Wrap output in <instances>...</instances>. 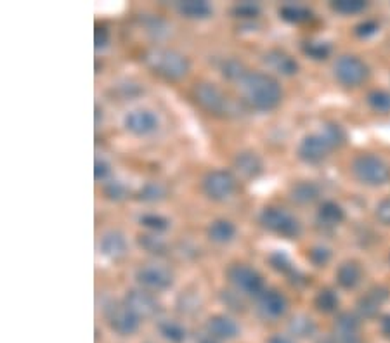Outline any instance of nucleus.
I'll return each mask as SVG.
<instances>
[{
    "label": "nucleus",
    "mask_w": 390,
    "mask_h": 343,
    "mask_svg": "<svg viewBox=\"0 0 390 343\" xmlns=\"http://www.w3.org/2000/svg\"><path fill=\"white\" fill-rule=\"evenodd\" d=\"M246 73L249 72H246L243 63L238 61V59H227V61L222 65V75L227 78V80L239 82Z\"/></svg>",
    "instance_id": "c9c22d12"
},
{
    "label": "nucleus",
    "mask_w": 390,
    "mask_h": 343,
    "mask_svg": "<svg viewBox=\"0 0 390 343\" xmlns=\"http://www.w3.org/2000/svg\"><path fill=\"white\" fill-rule=\"evenodd\" d=\"M260 224L271 233L281 234L284 238H298L302 233V226L294 215L284 212L283 208L268 207L262 210Z\"/></svg>",
    "instance_id": "20e7f679"
},
{
    "label": "nucleus",
    "mask_w": 390,
    "mask_h": 343,
    "mask_svg": "<svg viewBox=\"0 0 390 343\" xmlns=\"http://www.w3.org/2000/svg\"><path fill=\"white\" fill-rule=\"evenodd\" d=\"M207 333L215 340H234L239 335V326L227 316L217 314L207 321Z\"/></svg>",
    "instance_id": "dca6fc26"
},
{
    "label": "nucleus",
    "mask_w": 390,
    "mask_h": 343,
    "mask_svg": "<svg viewBox=\"0 0 390 343\" xmlns=\"http://www.w3.org/2000/svg\"><path fill=\"white\" fill-rule=\"evenodd\" d=\"M339 297H336V293L329 288L321 290V292L316 295V298H314V305H316L317 311L322 312V314H332V312H335L336 309H339Z\"/></svg>",
    "instance_id": "bb28decb"
},
{
    "label": "nucleus",
    "mask_w": 390,
    "mask_h": 343,
    "mask_svg": "<svg viewBox=\"0 0 390 343\" xmlns=\"http://www.w3.org/2000/svg\"><path fill=\"white\" fill-rule=\"evenodd\" d=\"M335 78L345 87H358L366 80L370 70H367L366 63L359 59L358 56H342L336 59L335 66Z\"/></svg>",
    "instance_id": "0eeeda50"
},
{
    "label": "nucleus",
    "mask_w": 390,
    "mask_h": 343,
    "mask_svg": "<svg viewBox=\"0 0 390 343\" xmlns=\"http://www.w3.org/2000/svg\"><path fill=\"white\" fill-rule=\"evenodd\" d=\"M321 134L325 136V139L332 144V148H340L345 143V132L342 127L336 125V123H328V125L322 127Z\"/></svg>",
    "instance_id": "473e14b6"
},
{
    "label": "nucleus",
    "mask_w": 390,
    "mask_h": 343,
    "mask_svg": "<svg viewBox=\"0 0 390 343\" xmlns=\"http://www.w3.org/2000/svg\"><path fill=\"white\" fill-rule=\"evenodd\" d=\"M317 219H320L322 226L336 227L339 224L344 222L345 212L335 201H325L320 207V212H317Z\"/></svg>",
    "instance_id": "4be33fe9"
},
{
    "label": "nucleus",
    "mask_w": 390,
    "mask_h": 343,
    "mask_svg": "<svg viewBox=\"0 0 390 343\" xmlns=\"http://www.w3.org/2000/svg\"><path fill=\"white\" fill-rule=\"evenodd\" d=\"M264 63L271 70H275L279 75H284V77H291L298 72V63L291 58L290 54H287L284 51L272 49L264 54Z\"/></svg>",
    "instance_id": "f3484780"
},
{
    "label": "nucleus",
    "mask_w": 390,
    "mask_h": 343,
    "mask_svg": "<svg viewBox=\"0 0 390 343\" xmlns=\"http://www.w3.org/2000/svg\"><path fill=\"white\" fill-rule=\"evenodd\" d=\"M363 279V269L358 262H344L336 271V283L342 286L344 290H354L356 286L361 283Z\"/></svg>",
    "instance_id": "aec40b11"
},
{
    "label": "nucleus",
    "mask_w": 390,
    "mask_h": 343,
    "mask_svg": "<svg viewBox=\"0 0 390 343\" xmlns=\"http://www.w3.org/2000/svg\"><path fill=\"white\" fill-rule=\"evenodd\" d=\"M108 175H110V165H108L104 160H96V165H94V179H96V181H104Z\"/></svg>",
    "instance_id": "49530a36"
},
{
    "label": "nucleus",
    "mask_w": 390,
    "mask_h": 343,
    "mask_svg": "<svg viewBox=\"0 0 390 343\" xmlns=\"http://www.w3.org/2000/svg\"><path fill=\"white\" fill-rule=\"evenodd\" d=\"M389 298V290L384 286H375L367 292L365 297L359 298L358 302V312L361 318L365 319H373L378 316L382 305L387 302Z\"/></svg>",
    "instance_id": "4468645a"
},
{
    "label": "nucleus",
    "mask_w": 390,
    "mask_h": 343,
    "mask_svg": "<svg viewBox=\"0 0 390 343\" xmlns=\"http://www.w3.org/2000/svg\"><path fill=\"white\" fill-rule=\"evenodd\" d=\"M226 274L236 292L252 295V297H260L264 293V281H262L260 274L252 267L245 266V264H232Z\"/></svg>",
    "instance_id": "423d86ee"
},
{
    "label": "nucleus",
    "mask_w": 390,
    "mask_h": 343,
    "mask_svg": "<svg viewBox=\"0 0 390 343\" xmlns=\"http://www.w3.org/2000/svg\"><path fill=\"white\" fill-rule=\"evenodd\" d=\"M232 14L239 20H255L260 14V7L255 2H239L232 7Z\"/></svg>",
    "instance_id": "f704fd0d"
},
{
    "label": "nucleus",
    "mask_w": 390,
    "mask_h": 343,
    "mask_svg": "<svg viewBox=\"0 0 390 343\" xmlns=\"http://www.w3.org/2000/svg\"><path fill=\"white\" fill-rule=\"evenodd\" d=\"M194 99L212 115L229 113V99L215 84H208V82L198 84L194 87Z\"/></svg>",
    "instance_id": "6e6552de"
},
{
    "label": "nucleus",
    "mask_w": 390,
    "mask_h": 343,
    "mask_svg": "<svg viewBox=\"0 0 390 343\" xmlns=\"http://www.w3.org/2000/svg\"><path fill=\"white\" fill-rule=\"evenodd\" d=\"M104 195L110 198V200L120 201L127 196V188L120 181H113L110 182V184H106V188H104Z\"/></svg>",
    "instance_id": "a19ab883"
},
{
    "label": "nucleus",
    "mask_w": 390,
    "mask_h": 343,
    "mask_svg": "<svg viewBox=\"0 0 390 343\" xmlns=\"http://www.w3.org/2000/svg\"><path fill=\"white\" fill-rule=\"evenodd\" d=\"M139 224H141L142 227H146V229L153 231V233H163V231H167L168 227H170V221L165 217H161V215L156 214H146L142 215L141 219H139Z\"/></svg>",
    "instance_id": "2f4dec72"
},
{
    "label": "nucleus",
    "mask_w": 390,
    "mask_h": 343,
    "mask_svg": "<svg viewBox=\"0 0 390 343\" xmlns=\"http://www.w3.org/2000/svg\"><path fill=\"white\" fill-rule=\"evenodd\" d=\"M208 238L213 241V243H229V241L234 238L236 234V227L234 224L229 221H224V219H220V221L212 222L208 226Z\"/></svg>",
    "instance_id": "b1692460"
},
{
    "label": "nucleus",
    "mask_w": 390,
    "mask_h": 343,
    "mask_svg": "<svg viewBox=\"0 0 390 343\" xmlns=\"http://www.w3.org/2000/svg\"><path fill=\"white\" fill-rule=\"evenodd\" d=\"M165 195H167V191L160 182H148L139 191V200L146 201V203H155V201L163 200Z\"/></svg>",
    "instance_id": "c756f323"
},
{
    "label": "nucleus",
    "mask_w": 390,
    "mask_h": 343,
    "mask_svg": "<svg viewBox=\"0 0 390 343\" xmlns=\"http://www.w3.org/2000/svg\"><path fill=\"white\" fill-rule=\"evenodd\" d=\"M290 331L297 338H309L316 333V324L307 316H295L290 321Z\"/></svg>",
    "instance_id": "cd10ccee"
},
{
    "label": "nucleus",
    "mask_w": 390,
    "mask_h": 343,
    "mask_svg": "<svg viewBox=\"0 0 390 343\" xmlns=\"http://www.w3.org/2000/svg\"><path fill=\"white\" fill-rule=\"evenodd\" d=\"M320 343H336V340H335V337H333V335H332V337H325V338H322V340Z\"/></svg>",
    "instance_id": "3c124183"
},
{
    "label": "nucleus",
    "mask_w": 390,
    "mask_h": 343,
    "mask_svg": "<svg viewBox=\"0 0 390 343\" xmlns=\"http://www.w3.org/2000/svg\"><path fill=\"white\" fill-rule=\"evenodd\" d=\"M389 262H390V257H389Z\"/></svg>",
    "instance_id": "603ef678"
},
{
    "label": "nucleus",
    "mask_w": 390,
    "mask_h": 343,
    "mask_svg": "<svg viewBox=\"0 0 390 343\" xmlns=\"http://www.w3.org/2000/svg\"><path fill=\"white\" fill-rule=\"evenodd\" d=\"M222 302L232 311H243V307H245L241 297L234 292H222Z\"/></svg>",
    "instance_id": "c03bdc74"
},
{
    "label": "nucleus",
    "mask_w": 390,
    "mask_h": 343,
    "mask_svg": "<svg viewBox=\"0 0 390 343\" xmlns=\"http://www.w3.org/2000/svg\"><path fill=\"white\" fill-rule=\"evenodd\" d=\"M332 144L325 139L322 134H310V136L303 137L302 143L298 144V158L302 162L309 163V165H316L321 163L326 156L332 151Z\"/></svg>",
    "instance_id": "9d476101"
},
{
    "label": "nucleus",
    "mask_w": 390,
    "mask_h": 343,
    "mask_svg": "<svg viewBox=\"0 0 390 343\" xmlns=\"http://www.w3.org/2000/svg\"><path fill=\"white\" fill-rule=\"evenodd\" d=\"M146 63L161 77L168 80H179L189 72V61L181 52L168 49H155L148 52Z\"/></svg>",
    "instance_id": "f03ea898"
},
{
    "label": "nucleus",
    "mask_w": 390,
    "mask_h": 343,
    "mask_svg": "<svg viewBox=\"0 0 390 343\" xmlns=\"http://www.w3.org/2000/svg\"><path fill=\"white\" fill-rule=\"evenodd\" d=\"M302 49L313 59H326L329 56V52H332V47L326 42H306Z\"/></svg>",
    "instance_id": "e433bc0d"
},
{
    "label": "nucleus",
    "mask_w": 390,
    "mask_h": 343,
    "mask_svg": "<svg viewBox=\"0 0 390 343\" xmlns=\"http://www.w3.org/2000/svg\"><path fill=\"white\" fill-rule=\"evenodd\" d=\"M101 253L111 260L123 259L127 253V240L120 231H110L101 240Z\"/></svg>",
    "instance_id": "a211bd4d"
},
{
    "label": "nucleus",
    "mask_w": 390,
    "mask_h": 343,
    "mask_svg": "<svg viewBox=\"0 0 390 343\" xmlns=\"http://www.w3.org/2000/svg\"><path fill=\"white\" fill-rule=\"evenodd\" d=\"M94 42H96V49H104V47L110 44V32H108L106 26H96V32H94Z\"/></svg>",
    "instance_id": "37998d69"
},
{
    "label": "nucleus",
    "mask_w": 390,
    "mask_h": 343,
    "mask_svg": "<svg viewBox=\"0 0 390 343\" xmlns=\"http://www.w3.org/2000/svg\"><path fill=\"white\" fill-rule=\"evenodd\" d=\"M332 9L335 13L344 14V16H352V14H359L366 9V2L363 0H336L332 4Z\"/></svg>",
    "instance_id": "7c9ffc66"
},
{
    "label": "nucleus",
    "mask_w": 390,
    "mask_h": 343,
    "mask_svg": "<svg viewBox=\"0 0 390 343\" xmlns=\"http://www.w3.org/2000/svg\"><path fill=\"white\" fill-rule=\"evenodd\" d=\"M104 318H106L111 330L120 337H132L139 330V323H141V319L127 307L125 302L123 304L111 302L110 305H106L104 307Z\"/></svg>",
    "instance_id": "39448f33"
},
{
    "label": "nucleus",
    "mask_w": 390,
    "mask_h": 343,
    "mask_svg": "<svg viewBox=\"0 0 390 343\" xmlns=\"http://www.w3.org/2000/svg\"><path fill=\"white\" fill-rule=\"evenodd\" d=\"M243 99L257 111L275 110L283 98L279 82L275 77L260 72H249L239 80Z\"/></svg>",
    "instance_id": "f257e3e1"
},
{
    "label": "nucleus",
    "mask_w": 390,
    "mask_h": 343,
    "mask_svg": "<svg viewBox=\"0 0 390 343\" xmlns=\"http://www.w3.org/2000/svg\"><path fill=\"white\" fill-rule=\"evenodd\" d=\"M378 32V25L375 21H365V23H359L356 26V35L361 37V39H367V37L375 35Z\"/></svg>",
    "instance_id": "a18cd8bd"
},
{
    "label": "nucleus",
    "mask_w": 390,
    "mask_h": 343,
    "mask_svg": "<svg viewBox=\"0 0 390 343\" xmlns=\"http://www.w3.org/2000/svg\"><path fill=\"white\" fill-rule=\"evenodd\" d=\"M380 328H382V333H384L385 337L390 338V314L384 316V318H382Z\"/></svg>",
    "instance_id": "de8ad7c7"
},
{
    "label": "nucleus",
    "mask_w": 390,
    "mask_h": 343,
    "mask_svg": "<svg viewBox=\"0 0 390 343\" xmlns=\"http://www.w3.org/2000/svg\"><path fill=\"white\" fill-rule=\"evenodd\" d=\"M288 302L283 293L268 290L258 297V311L265 319H277L287 312Z\"/></svg>",
    "instance_id": "2eb2a0df"
},
{
    "label": "nucleus",
    "mask_w": 390,
    "mask_h": 343,
    "mask_svg": "<svg viewBox=\"0 0 390 343\" xmlns=\"http://www.w3.org/2000/svg\"><path fill=\"white\" fill-rule=\"evenodd\" d=\"M329 259H332V252H329L326 246H314V248H310L309 260L314 264V266L317 267L326 266V264L329 262Z\"/></svg>",
    "instance_id": "58836bf2"
},
{
    "label": "nucleus",
    "mask_w": 390,
    "mask_h": 343,
    "mask_svg": "<svg viewBox=\"0 0 390 343\" xmlns=\"http://www.w3.org/2000/svg\"><path fill=\"white\" fill-rule=\"evenodd\" d=\"M375 217L384 226H390V198H384L375 208Z\"/></svg>",
    "instance_id": "79ce46f5"
},
{
    "label": "nucleus",
    "mask_w": 390,
    "mask_h": 343,
    "mask_svg": "<svg viewBox=\"0 0 390 343\" xmlns=\"http://www.w3.org/2000/svg\"><path fill=\"white\" fill-rule=\"evenodd\" d=\"M125 305L139 319H148L158 314V302L144 290H130L125 297Z\"/></svg>",
    "instance_id": "f8f14e48"
},
{
    "label": "nucleus",
    "mask_w": 390,
    "mask_h": 343,
    "mask_svg": "<svg viewBox=\"0 0 390 343\" xmlns=\"http://www.w3.org/2000/svg\"><path fill=\"white\" fill-rule=\"evenodd\" d=\"M139 246H141L144 252L151 253V255H163L167 252V245L161 238L156 236V234H141L139 236Z\"/></svg>",
    "instance_id": "c85d7f7f"
},
{
    "label": "nucleus",
    "mask_w": 390,
    "mask_h": 343,
    "mask_svg": "<svg viewBox=\"0 0 390 343\" xmlns=\"http://www.w3.org/2000/svg\"><path fill=\"white\" fill-rule=\"evenodd\" d=\"M179 14L189 20H205V18L212 16V7L208 2L203 0H186V2L177 4Z\"/></svg>",
    "instance_id": "412c9836"
},
{
    "label": "nucleus",
    "mask_w": 390,
    "mask_h": 343,
    "mask_svg": "<svg viewBox=\"0 0 390 343\" xmlns=\"http://www.w3.org/2000/svg\"><path fill=\"white\" fill-rule=\"evenodd\" d=\"M268 343H295L291 340L290 337H284V335H272L271 338H269Z\"/></svg>",
    "instance_id": "09e8293b"
},
{
    "label": "nucleus",
    "mask_w": 390,
    "mask_h": 343,
    "mask_svg": "<svg viewBox=\"0 0 390 343\" xmlns=\"http://www.w3.org/2000/svg\"><path fill=\"white\" fill-rule=\"evenodd\" d=\"M203 193L210 200L224 201L232 196L236 189V179L227 170H212L203 179Z\"/></svg>",
    "instance_id": "1a4fd4ad"
},
{
    "label": "nucleus",
    "mask_w": 390,
    "mask_h": 343,
    "mask_svg": "<svg viewBox=\"0 0 390 343\" xmlns=\"http://www.w3.org/2000/svg\"><path fill=\"white\" fill-rule=\"evenodd\" d=\"M200 343H217V340H215V338H212V337H210V335H207V337H203V338H201V340H200Z\"/></svg>",
    "instance_id": "8fccbe9b"
},
{
    "label": "nucleus",
    "mask_w": 390,
    "mask_h": 343,
    "mask_svg": "<svg viewBox=\"0 0 390 343\" xmlns=\"http://www.w3.org/2000/svg\"><path fill=\"white\" fill-rule=\"evenodd\" d=\"M269 264L272 266V269L279 272H290L291 271V262L288 259V255L284 252H275L269 255Z\"/></svg>",
    "instance_id": "ea45409f"
},
{
    "label": "nucleus",
    "mask_w": 390,
    "mask_h": 343,
    "mask_svg": "<svg viewBox=\"0 0 390 343\" xmlns=\"http://www.w3.org/2000/svg\"><path fill=\"white\" fill-rule=\"evenodd\" d=\"M137 283L148 290H155V292H163L174 285V276L168 269L160 266H146L137 271L136 274Z\"/></svg>",
    "instance_id": "9b49d317"
},
{
    "label": "nucleus",
    "mask_w": 390,
    "mask_h": 343,
    "mask_svg": "<svg viewBox=\"0 0 390 343\" xmlns=\"http://www.w3.org/2000/svg\"><path fill=\"white\" fill-rule=\"evenodd\" d=\"M234 169L239 172V175L246 179H255L262 174V160L257 153L253 151H241L234 158Z\"/></svg>",
    "instance_id": "6ab92c4d"
},
{
    "label": "nucleus",
    "mask_w": 390,
    "mask_h": 343,
    "mask_svg": "<svg viewBox=\"0 0 390 343\" xmlns=\"http://www.w3.org/2000/svg\"><path fill=\"white\" fill-rule=\"evenodd\" d=\"M158 331H160L161 337H163L165 340L170 342V343H184V342H186L187 331L181 323H177V321H170V319L160 321Z\"/></svg>",
    "instance_id": "393cba45"
},
{
    "label": "nucleus",
    "mask_w": 390,
    "mask_h": 343,
    "mask_svg": "<svg viewBox=\"0 0 390 343\" xmlns=\"http://www.w3.org/2000/svg\"><path fill=\"white\" fill-rule=\"evenodd\" d=\"M367 104H370L375 111H380V113H389L390 111V92L373 91L370 96H367Z\"/></svg>",
    "instance_id": "72a5a7b5"
},
{
    "label": "nucleus",
    "mask_w": 390,
    "mask_h": 343,
    "mask_svg": "<svg viewBox=\"0 0 390 343\" xmlns=\"http://www.w3.org/2000/svg\"><path fill=\"white\" fill-rule=\"evenodd\" d=\"M279 16L288 23H307L313 20V11L302 6H283L279 9Z\"/></svg>",
    "instance_id": "a878e982"
},
{
    "label": "nucleus",
    "mask_w": 390,
    "mask_h": 343,
    "mask_svg": "<svg viewBox=\"0 0 390 343\" xmlns=\"http://www.w3.org/2000/svg\"><path fill=\"white\" fill-rule=\"evenodd\" d=\"M352 174L359 182L366 186H384L390 179L387 163L380 156L371 155V153L356 156L352 162Z\"/></svg>",
    "instance_id": "7ed1b4c3"
},
{
    "label": "nucleus",
    "mask_w": 390,
    "mask_h": 343,
    "mask_svg": "<svg viewBox=\"0 0 390 343\" xmlns=\"http://www.w3.org/2000/svg\"><path fill=\"white\" fill-rule=\"evenodd\" d=\"M359 318L351 312H342L335 321V331H359Z\"/></svg>",
    "instance_id": "4c0bfd02"
},
{
    "label": "nucleus",
    "mask_w": 390,
    "mask_h": 343,
    "mask_svg": "<svg viewBox=\"0 0 390 343\" xmlns=\"http://www.w3.org/2000/svg\"><path fill=\"white\" fill-rule=\"evenodd\" d=\"M290 198L297 205H310L320 198V188L314 182H298L290 189Z\"/></svg>",
    "instance_id": "5701e85b"
},
{
    "label": "nucleus",
    "mask_w": 390,
    "mask_h": 343,
    "mask_svg": "<svg viewBox=\"0 0 390 343\" xmlns=\"http://www.w3.org/2000/svg\"><path fill=\"white\" fill-rule=\"evenodd\" d=\"M125 129L134 136H149L158 129V117L149 110H134L125 117Z\"/></svg>",
    "instance_id": "ddd939ff"
}]
</instances>
